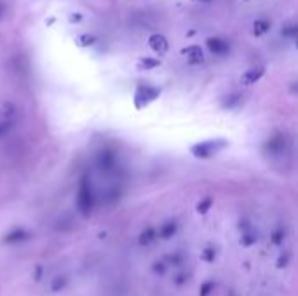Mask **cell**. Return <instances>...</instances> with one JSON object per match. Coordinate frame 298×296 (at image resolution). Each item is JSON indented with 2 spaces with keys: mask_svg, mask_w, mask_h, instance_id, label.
I'll return each instance as SVG.
<instances>
[{
  "mask_svg": "<svg viewBox=\"0 0 298 296\" xmlns=\"http://www.w3.org/2000/svg\"><path fill=\"white\" fill-rule=\"evenodd\" d=\"M77 206H78V211H80L84 216H89L92 211V206H94V195H92L91 181H89L87 175H84L80 179V186H78V195H77Z\"/></svg>",
  "mask_w": 298,
  "mask_h": 296,
  "instance_id": "1",
  "label": "cell"
},
{
  "mask_svg": "<svg viewBox=\"0 0 298 296\" xmlns=\"http://www.w3.org/2000/svg\"><path fill=\"white\" fill-rule=\"evenodd\" d=\"M225 146H227L225 139H210V141L197 143V145L192 146L190 150L197 159H210L213 157L215 154H218L220 150H224Z\"/></svg>",
  "mask_w": 298,
  "mask_h": 296,
  "instance_id": "2",
  "label": "cell"
},
{
  "mask_svg": "<svg viewBox=\"0 0 298 296\" xmlns=\"http://www.w3.org/2000/svg\"><path fill=\"white\" fill-rule=\"evenodd\" d=\"M160 94V91L157 87L152 86H138L135 93V103L136 108H143L145 105H149L150 101H153Z\"/></svg>",
  "mask_w": 298,
  "mask_h": 296,
  "instance_id": "3",
  "label": "cell"
},
{
  "mask_svg": "<svg viewBox=\"0 0 298 296\" xmlns=\"http://www.w3.org/2000/svg\"><path fill=\"white\" fill-rule=\"evenodd\" d=\"M286 136L281 134V132H276V134L272 136V138L269 139V141L265 143V150L267 154H272V155H279L284 152V148H286Z\"/></svg>",
  "mask_w": 298,
  "mask_h": 296,
  "instance_id": "4",
  "label": "cell"
},
{
  "mask_svg": "<svg viewBox=\"0 0 298 296\" xmlns=\"http://www.w3.org/2000/svg\"><path fill=\"white\" fill-rule=\"evenodd\" d=\"M206 46H208V49H210L213 54H217V56H225V54H228V51H230V44L224 39H218V37L208 39Z\"/></svg>",
  "mask_w": 298,
  "mask_h": 296,
  "instance_id": "5",
  "label": "cell"
},
{
  "mask_svg": "<svg viewBox=\"0 0 298 296\" xmlns=\"http://www.w3.org/2000/svg\"><path fill=\"white\" fill-rule=\"evenodd\" d=\"M115 162H117V159H115V154L112 150L99 152V155H98V168L101 169V171H105V173L114 171Z\"/></svg>",
  "mask_w": 298,
  "mask_h": 296,
  "instance_id": "6",
  "label": "cell"
},
{
  "mask_svg": "<svg viewBox=\"0 0 298 296\" xmlns=\"http://www.w3.org/2000/svg\"><path fill=\"white\" fill-rule=\"evenodd\" d=\"M181 53L187 56V61L190 64H201L204 61V54H203V49L199 46H190V47H185Z\"/></svg>",
  "mask_w": 298,
  "mask_h": 296,
  "instance_id": "7",
  "label": "cell"
},
{
  "mask_svg": "<svg viewBox=\"0 0 298 296\" xmlns=\"http://www.w3.org/2000/svg\"><path fill=\"white\" fill-rule=\"evenodd\" d=\"M263 73H265V68H263V66L251 68V70H248L244 75L241 77V82L244 84V86H251V84L258 82V80L262 79Z\"/></svg>",
  "mask_w": 298,
  "mask_h": 296,
  "instance_id": "8",
  "label": "cell"
},
{
  "mask_svg": "<svg viewBox=\"0 0 298 296\" xmlns=\"http://www.w3.org/2000/svg\"><path fill=\"white\" fill-rule=\"evenodd\" d=\"M149 44H150V47L159 54H164L167 51V40L164 39L162 35H159V33H153V35L149 39Z\"/></svg>",
  "mask_w": 298,
  "mask_h": 296,
  "instance_id": "9",
  "label": "cell"
},
{
  "mask_svg": "<svg viewBox=\"0 0 298 296\" xmlns=\"http://www.w3.org/2000/svg\"><path fill=\"white\" fill-rule=\"evenodd\" d=\"M28 237V232L23 229H16L12 232H9L7 236L4 237V242L5 244H18V242H23V240Z\"/></svg>",
  "mask_w": 298,
  "mask_h": 296,
  "instance_id": "10",
  "label": "cell"
},
{
  "mask_svg": "<svg viewBox=\"0 0 298 296\" xmlns=\"http://www.w3.org/2000/svg\"><path fill=\"white\" fill-rule=\"evenodd\" d=\"M176 230H178L176 221H167V223H164L159 229V237H162V239H171V237L176 234Z\"/></svg>",
  "mask_w": 298,
  "mask_h": 296,
  "instance_id": "11",
  "label": "cell"
},
{
  "mask_svg": "<svg viewBox=\"0 0 298 296\" xmlns=\"http://www.w3.org/2000/svg\"><path fill=\"white\" fill-rule=\"evenodd\" d=\"M155 236H157L155 229H147V230H143V232L140 234V237H138L140 246H150V244L153 242V239H155Z\"/></svg>",
  "mask_w": 298,
  "mask_h": 296,
  "instance_id": "12",
  "label": "cell"
},
{
  "mask_svg": "<svg viewBox=\"0 0 298 296\" xmlns=\"http://www.w3.org/2000/svg\"><path fill=\"white\" fill-rule=\"evenodd\" d=\"M160 61L153 59V58H142L138 63V70H152V68L159 66Z\"/></svg>",
  "mask_w": 298,
  "mask_h": 296,
  "instance_id": "13",
  "label": "cell"
},
{
  "mask_svg": "<svg viewBox=\"0 0 298 296\" xmlns=\"http://www.w3.org/2000/svg\"><path fill=\"white\" fill-rule=\"evenodd\" d=\"M253 28H255V35L260 37V35H263V33H267L270 30V23L267 21V19H258V21H255Z\"/></svg>",
  "mask_w": 298,
  "mask_h": 296,
  "instance_id": "14",
  "label": "cell"
},
{
  "mask_svg": "<svg viewBox=\"0 0 298 296\" xmlns=\"http://www.w3.org/2000/svg\"><path fill=\"white\" fill-rule=\"evenodd\" d=\"M242 96L241 94H230V96H227L224 100V108H227V110H232V108H235L239 103H241Z\"/></svg>",
  "mask_w": 298,
  "mask_h": 296,
  "instance_id": "15",
  "label": "cell"
},
{
  "mask_svg": "<svg viewBox=\"0 0 298 296\" xmlns=\"http://www.w3.org/2000/svg\"><path fill=\"white\" fill-rule=\"evenodd\" d=\"M241 242H242V246H251V244H255L256 242V234L253 232V230L246 229L244 232H242Z\"/></svg>",
  "mask_w": 298,
  "mask_h": 296,
  "instance_id": "16",
  "label": "cell"
},
{
  "mask_svg": "<svg viewBox=\"0 0 298 296\" xmlns=\"http://www.w3.org/2000/svg\"><path fill=\"white\" fill-rule=\"evenodd\" d=\"M67 282H68V279L65 277V275H58V277L54 279L53 282H51V289H53L54 293H56V291H61V289H65Z\"/></svg>",
  "mask_w": 298,
  "mask_h": 296,
  "instance_id": "17",
  "label": "cell"
},
{
  "mask_svg": "<svg viewBox=\"0 0 298 296\" xmlns=\"http://www.w3.org/2000/svg\"><path fill=\"white\" fill-rule=\"evenodd\" d=\"M211 206H213V199H211V197H206V199H203L197 204V213L206 214L208 211L211 209Z\"/></svg>",
  "mask_w": 298,
  "mask_h": 296,
  "instance_id": "18",
  "label": "cell"
},
{
  "mask_svg": "<svg viewBox=\"0 0 298 296\" xmlns=\"http://www.w3.org/2000/svg\"><path fill=\"white\" fill-rule=\"evenodd\" d=\"M215 289V282L213 281H208L201 286V291H199V296H210V293Z\"/></svg>",
  "mask_w": 298,
  "mask_h": 296,
  "instance_id": "19",
  "label": "cell"
},
{
  "mask_svg": "<svg viewBox=\"0 0 298 296\" xmlns=\"http://www.w3.org/2000/svg\"><path fill=\"white\" fill-rule=\"evenodd\" d=\"M152 272L157 275H164L166 274V261H155L152 265Z\"/></svg>",
  "mask_w": 298,
  "mask_h": 296,
  "instance_id": "20",
  "label": "cell"
},
{
  "mask_svg": "<svg viewBox=\"0 0 298 296\" xmlns=\"http://www.w3.org/2000/svg\"><path fill=\"white\" fill-rule=\"evenodd\" d=\"M283 37H290V39H295V37L298 35V26L291 25V26H286V28H283Z\"/></svg>",
  "mask_w": 298,
  "mask_h": 296,
  "instance_id": "21",
  "label": "cell"
},
{
  "mask_svg": "<svg viewBox=\"0 0 298 296\" xmlns=\"http://www.w3.org/2000/svg\"><path fill=\"white\" fill-rule=\"evenodd\" d=\"M203 258L208 261V263H211V261H215V258H217V251H215V247H206L203 253Z\"/></svg>",
  "mask_w": 298,
  "mask_h": 296,
  "instance_id": "22",
  "label": "cell"
},
{
  "mask_svg": "<svg viewBox=\"0 0 298 296\" xmlns=\"http://www.w3.org/2000/svg\"><path fill=\"white\" fill-rule=\"evenodd\" d=\"M167 260H169V263L174 265V267H178V265L183 263V260H181V254H178V253L169 254V256H167Z\"/></svg>",
  "mask_w": 298,
  "mask_h": 296,
  "instance_id": "23",
  "label": "cell"
},
{
  "mask_svg": "<svg viewBox=\"0 0 298 296\" xmlns=\"http://www.w3.org/2000/svg\"><path fill=\"white\" fill-rule=\"evenodd\" d=\"M283 239H284V230L283 229L276 230V232H274V236H272L274 244H281V242H283Z\"/></svg>",
  "mask_w": 298,
  "mask_h": 296,
  "instance_id": "24",
  "label": "cell"
},
{
  "mask_svg": "<svg viewBox=\"0 0 298 296\" xmlns=\"http://www.w3.org/2000/svg\"><path fill=\"white\" fill-rule=\"evenodd\" d=\"M78 42H82L80 46H91V44L96 42V39L92 35H82L80 39H78Z\"/></svg>",
  "mask_w": 298,
  "mask_h": 296,
  "instance_id": "25",
  "label": "cell"
},
{
  "mask_svg": "<svg viewBox=\"0 0 298 296\" xmlns=\"http://www.w3.org/2000/svg\"><path fill=\"white\" fill-rule=\"evenodd\" d=\"M187 281H188L187 272H180V275H176V277H174V282H176L178 286H181L183 282H187Z\"/></svg>",
  "mask_w": 298,
  "mask_h": 296,
  "instance_id": "26",
  "label": "cell"
},
{
  "mask_svg": "<svg viewBox=\"0 0 298 296\" xmlns=\"http://www.w3.org/2000/svg\"><path fill=\"white\" fill-rule=\"evenodd\" d=\"M290 263V254H283V256H279V261H277V267L279 268H283V267H286V265Z\"/></svg>",
  "mask_w": 298,
  "mask_h": 296,
  "instance_id": "27",
  "label": "cell"
},
{
  "mask_svg": "<svg viewBox=\"0 0 298 296\" xmlns=\"http://www.w3.org/2000/svg\"><path fill=\"white\" fill-rule=\"evenodd\" d=\"M9 127H11V124H0V136L4 134V132H7Z\"/></svg>",
  "mask_w": 298,
  "mask_h": 296,
  "instance_id": "28",
  "label": "cell"
},
{
  "mask_svg": "<svg viewBox=\"0 0 298 296\" xmlns=\"http://www.w3.org/2000/svg\"><path fill=\"white\" fill-rule=\"evenodd\" d=\"M4 11H5V5L2 4V2H0V18H2V16H4Z\"/></svg>",
  "mask_w": 298,
  "mask_h": 296,
  "instance_id": "29",
  "label": "cell"
},
{
  "mask_svg": "<svg viewBox=\"0 0 298 296\" xmlns=\"http://www.w3.org/2000/svg\"><path fill=\"white\" fill-rule=\"evenodd\" d=\"M195 2H204V4H208V2H211V0H195Z\"/></svg>",
  "mask_w": 298,
  "mask_h": 296,
  "instance_id": "30",
  "label": "cell"
}]
</instances>
